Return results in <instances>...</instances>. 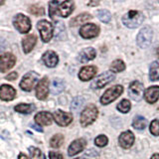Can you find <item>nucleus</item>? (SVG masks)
<instances>
[{
    "instance_id": "nucleus-1",
    "label": "nucleus",
    "mask_w": 159,
    "mask_h": 159,
    "mask_svg": "<svg viewBox=\"0 0 159 159\" xmlns=\"http://www.w3.org/2000/svg\"><path fill=\"white\" fill-rule=\"evenodd\" d=\"M144 20V16L141 12L137 11V10H130L128 11L124 16L122 17V22L126 27L134 29L140 26Z\"/></svg>"
},
{
    "instance_id": "nucleus-2",
    "label": "nucleus",
    "mask_w": 159,
    "mask_h": 159,
    "mask_svg": "<svg viewBox=\"0 0 159 159\" xmlns=\"http://www.w3.org/2000/svg\"><path fill=\"white\" fill-rule=\"evenodd\" d=\"M98 116V111L94 104H89L81 113V124L82 126L87 127L94 122Z\"/></svg>"
},
{
    "instance_id": "nucleus-3",
    "label": "nucleus",
    "mask_w": 159,
    "mask_h": 159,
    "mask_svg": "<svg viewBox=\"0 0 159 159\" xmlns=\"http://www.w3.org/2000/svg\"><path fill=\"white\" fill-rule=\"evenodd\" d=\"M37 28L43 42L48 43L51 41L54 35V27L51 22L47 21V20H41L37 23Z\"/></svg>"
},
{
    "instance_id": "nucleus-4",
    "label": "nucleus",
    "mask_w": 159,
    "mask_h": 159,
    "mask_svg": "<svg viewBox=\"0 0 159 159\" xmlns=\"http://www.w3.org/2000/svg\"><path fill=\"white\" fill-rule=\"evenodd\" d=\"M123 92V88L120 84H117V86H113L111 88H109L107 89L104 93L101 98V103L103 106H107V104L111 103V102L116 101V99L120 96Z\"/></svg>"
},
{
    "instance_id": "nucleus-5",
    "label": "nucleus",
    "mask_w": 159,
    "mask_h": 159,
    "mask_svg": "<svg viewBox=\"0 0 159 159\" xmlns=\"http://www.w3.org/2000/svg\"><path fill=\"white\" fill-rule=\"evenodd\" d=\"M13 25L21 34H26L31 30V21L24 14H17L13 19Z\"/></svg>"
},
{
    "instance_id": "nucleus-6",
    "label": "nucleus",
    "mask_w": 159,
    "mask_h": 159,
    "mask_svg": "<svg viewBox=\"0 0 159 159\" xmlns=\"http://www.w3.org/2000/svg\"><path fill=\"white\" fill-rule=\"evenodd\" d=\"M39 75L35 72H29L22 78L21 82H20V88L24 92H31L35 84L38 82Z\"/></svg>"
},
{
    "instance_id": "nucleus-7",
    "label": "nucleus",
    "mask_w": 159,
    "mask_h": 159,
    "mask_svg": "<svg viewBox=\"0 0 159 159\" xmlns=\"http://www.w3.org/2000/svg\"><path fill=\"white\" fill-rule=\"evenodd\" d=\"M152 36L153 32L151 28L149 27H144L140 30V32L138 33L137 38H136V43L140 48H146L149 46L152 41Z\"/></svg>"
},
{
    "instance_id": "nucleus-8",
    "label": "nucleus",
    "mask_w": 159,
    "mask_h": 159,
    "mask_svg": "<svg viewBox=\"0 0 159 159\" xmlns=\"http://www.w3.org/2000/svg\"><path fill=\"white\" fill-rule=\"evenodd\" d=\"M50 81L48 80L47 77H44L42 80H40L38 84L35 89V93H36V97L40 101H44L46 99L48 94L50 93Z\"/></svg>"
},
{
    "instance_id": "nucleus-9",
    "label": "nucleus",
    "mask_w": 159,
    "mask_h": 159,
    "mask_svg": "<svg viewBox=\"0 0 159 159\" xmlns=\"http://www.w3.org/2000/svg\"><path fill=\"white\" fill-rule=\"evenodd\" d=\"M16 64V57L11 53H4L0 56V73L8 72Z\"/></svg>"
},
{
    "instance_id": "nucleus-10",
    "label": "nucleus",
    "mask_w": 159,
    "mask_h": 159,
    "mask_svg": "<svg viewBox=\"0 0 159 159\" xmlns=\"http://www.w3.org/2000/svg\"><path fill=\"white\" fill-rule=\"evenodd\" d=\"M99 31L101 29L96 24L93 23H89V24H84L82 28L80 29V35L84 38V39H92L98 36Z\"/></svg>"
},
{
    "instance_id": "nucleus-11",
    "label": "nucleus",
    "mask_w": 159,
    "mask_h": 159,
    "mask_svg": "<svg viewBox=\"0 0 159 159\" xmlns=\"http://www.w3.org/2000/svg\"><path fill=\"white\" fill-rule=\"evenodd\" d=\"M53 117L55 121L57 122L60 126H68L70 123L73 121V116L70 112L63 111L61 109H58L54 112Z\"/></svg>"
},
{
    "instance_id": "nucleus-12",
    "label": "nucleus",
    "mask_w": 159,
    "mask_h": 159,
    "mask_svg": "<svg viewBox=\"0 0 159 159\" xmlns=\"http://www.w3.org/2000/svg\"><path fill=\"white\" fill-rule=\"evenodd\" d=\"M128 93H129V97H130L133 101L139 102L143 96V84L138 81L132 82L129 84Z\"/></svg>"
},
{
    "instance_id": "nucleus-13",
    "label": "nucleus",
    "mask_w": 159,
    "mask_h": 159,
    "mask_svg": "<svg viewBox=\"0 0 159 159\" xmlns=\"http://www.w3.org/2000/svg\"><path fill=\"white\" fill-rule=\"evenodd\" d=\"M114 79V74L111 72H104L101 76H98L94 81L92 83L93 89H102L107 84L111 83Z\"/></svg>"
},
{
    "instance_id": "nucleus-14",
    "label": "nucleus",
    "mask_w": 159,
    "mask_h": 159,
    "mask_svg": "<svg viewBox=\"0 0 159 159\" xmlns=\"http://www.w3.org/2000/svg\"><path fill=\"white\" fill-rule=\"evenodd\" d=\"M16 97V89L10 84H4L0 86V99L4 102L13 101Z\"/></svg>"
},
{
    "instance_id": "nucleus-15",
    "label": "nucleus",
    "mask_w": 159,
    "mask_h": 159,
    "mask_svg": "<svg viewBox=\"0 0 159 159\" xmlns=\"http://www.w3.org/2000/svg\"><path fill=\"white\" fill-rule=\"evenodd\" d=\"M86 145H87V142L84 138H79V139H76V140H74L70 144V146L68 148L69 156L77 155L78 153L82 152L84 149V147H86Z\"/></svg>"
},
{
    "instance_id": "nucleus-16",
    "label": "nucleus",
    "mask_w": 159,
    "mask_h": 159,
    "mask_svg": "<svg viewBox=\"0 0 159 159\" xmlns=\"http://www.w3.org/2000/svg\"><path fill=\"white\" fill-rule=\"evenodd\" d=\"M134 134L131 131H124L122 132L118 137V143L122 148L124 149H128L132 146V144L134 143Z\"/></svg>"
},
{
    "instance_id": "nucleus-17",
    "label": "nucleus",
    "mask_w": 159,
    "mask_h": 159,
    "mask_svg": "<svg viewBox=\"0 0 159 159\" xmlns=\"http://www.w3.org/2000/svg\"><path fill=\"white\" fill-rule=\"evenodd\" d=\"M35 122H36L38 125L40 126H46L50 125L53 122V114L51 112L48 111H41L38 112L36 116H35Z\"/></svg>"
},
{
    "instance_id": "nucleus-18",
    "label": "nucleus",
    "mask_w": 159,
    "mask_h": 159,
    "mask_svg": "<svg viewBox=\"0 0 159 159\" xmlns=\"http://www.w3.org/2000/svg\"><path fill=\"white\" fill-rule=\"evenodd\" d=\"M98 72V68L94 66H86L81 69L79 73V78L83 82H88L96 76Z\"/></svg>"
},
{
    "instance_id": "nucleus-19",
    "label": "nucleus",
    "mask_w": 159,
    "mask_h": 159,
    "mask_svg": "<svg viewBox=\"0 0 159 159\" xmlns=\"http://www.w3.org/2000/svg\"><path fill=\"white\" fill-rule=\"evenodd\" d=\"M74 8H75V3L73 1L60 2L57 9V14H59L63 18H66L69 15H71V13L74 11Z\"/></svg>"
},
{
    "instance_id": "nucleus-20",
    "label": "nucleus",
    "mask_w": 159,
    "mask_h": 159,
    "mask_svg": "<svg viewBox=\"0 0 159 159\" xmlns=\"http://www.w3.org/2000/svg\"><path fill=\"white\" fill-rule=\"evenodd\" d=\"M42 61L49 68H55L59 63V57L54 51H47L43 54Z\"/></svg>"
},
{
    "instance_id": "nucleus-21",
    "label": "nucleus",
    "mask_w": 159,
    "mask_h": 159,
    "mask_svg": "<svg viewBox=\"0 0 159 159\" xmlns=\"http://www.w3.org/2000/svg\"><path fill=\"white\" fill-rule=\"evenodd\" d=\"M144 98L148 103H154L158 101L159 98V87L152 86L148 88L144 92Z\"/></svg>"
},
{
    "instance_id": "nucleus-22",
    "label": "nucleus",
    "mask_w": 159,
    "mask_h": 159,
    "mask_svg": "<svg viewBox=\"0 0 159 159\" xmlns=\"http://www.w3.org/2000/svg\"><path fill=\"white\" fill-rule=\"evenodd\" d=\"M37 43V36L34 34L28 35L22 40V47H23V52L25 54H29L30 52L34 49L35 45Z\"/></svg>"
},
{
    "instance_id": "nucleus-23",
    "label": "nucleus",
    "mask_w": 159,
    "mask_h": 159,
    "mask_svg": "<svg viewBox=\"0 0 159 159\" xmlns=\"http://www.w3.org/2000/svg\"><path fill=\"white\" fill-rule=\"evenodd\" d=\"M96 55H97V52L93 48H91V47L86 48L80 53L79 60H80V62H82V63H87L96 58Z\"/></svg>"
},
{
    "instance_id": "nucleus-24",
    "label": "nucleus",
    "mask_w": 159,
    "mask_h": 159,
    "mask_svg": "<svg viewBox=\"0 0 159 159\" xmlns=\"http://www.w3.org/2000/svg\"><path fill=\"white\" fill-rule=\"evenodd\" d=\"M93 18V16L91 14L89 13H82V14H79L78 16H76L75 18H73L71 21H70V26H78V25H81L84 24L88 21H89Z\"/></svg>"
},
{
    "instance_id": "nucleus-25",
    "label": "nucleus",
    "mask_w": 159,
    "mask_h": 159,
    "mask_svg": "<svg viewBox=\"0 0 159 159\" xmlns=\"http://www.w3.org/2000/svg\"><path fill=\"white\" fill-rule=\"evenodd\" d=\"M65 89V83L63 80L60 79H55L52 82L51 89H50V93L53 94H59L61 93Z\"/></svg>"
},
{
    "instance_id": "nucleus-26",
    "label": "nucleus",
    "mask_w": 159,
    "mask_h": 159,
    "mask_svg": "<svg viewBox=\"0 0 159 159\" xmlns=\"http://www.w3.org/2000/svg\"><path fill=\"white\" fill-rule=\"evenodd\" d=\"M149 79L152 82L159 80V61H154L149 68Z\"/></svg>"
},
{
    "instance_id": "nucleus-27",
    "label": "nucleus",
    "mask_w": 159,
    "mask_h": 159,
    "mask_svg": "<svg viewBox=\"0 0 159 159\" xmlns=\"http://www.w3.org/2000/svg\"><path fill=\"white\" fill-rule=\"evenodd\" d=\"M36 108V107L33 103H19L16 107H14L15 111L20 112V113H31L34 111V109Z\"/></svg>"
},
{
    "instance_id": "nucleus-28",
    "label": "nucleus",
    "mask_w": 159,
    "mask_h": 159,
    "mask_svg": "<svg viewBox=\"0 0 159 159\" xmlns=\"http://www.w3.org/2000/svg\"><path fill=\"white\" fill-rule=\"evenodd\" d=\"M132 126L135 129H137V130H143V129L147 126L146 118L143 116H135L132 121Z\"/></svg>"
},
{
    "instance_id": "nucleus-29",
    "label": "nucleus",
    "mask_w": 159,
    "mask_h": 159,
    "mask_svg": "<svg viewBox=\"0 0 159 159\" xmlns=\"http://www.w3.org/2000/svg\"><path fill=\"white\" fill-rule=\"evenodd\" d=\"M64 143V135L61 133L55 134V135L50 139V145L53 148H59L63 145Z\"/></svg>"
},
{
    "instance_id": "nucleus-30",
    "label": "nucleus",
    "mask_w": 159,
    "mask_h": 159,
    "mask_svg": "<svg viewBox=\"0 0 159 159\" xmlns=\"http://www.w3.org/2000/svg\"><path fill=\"white\" fill-rule=\"evenodd\" d=\"M109 69H111V73H120L124 71V69H125V64L121 60H116V61H113L111 63Z\"/></svg>"
},
{
    "instance_id": "nucleus-31",
    "label": "nucleus",
    "mask_w": 159,
    "mask_h": 159,
    "mask_svg": "<svg viewBox=\"0 0 159 159\" xmlns=\"http://www.w3.org/2000/svg\"><path fill=\"white\" fill-rule=\"evenodd\" d=\"M29 12L32 15H35V16H43L45 14V9L43 8V6L39 4H32L29 6Z\"/></svg>"
},
{
    "instance_id": "nucleus-32",
    "label": "nucleus",
    "mask_w": 159,
    "mask_h": 159,
    "mask_svg": "<svg viewBox=\"0 0 159 159\" xmlns=\"http://www.w3.org/2000/svg\"><path fill=\"white\" fill-rule=\"evenodd\" d=\"M84 103V98L83 97H76L71 103V111H80V108L83 107Z\"/></svg>"
},
{
    "instance_id": "nucleus-33",
    "label": "nucleus",
    "mask_w": 159,
    "mask_h": 159,
    "mask_svg": "<svg viewBox=\"0 0 159 159\" xmlns=\"http://www.w3.org/2000/svg\"><path fill=\"white\" fill-rule=\"evenodd\" d=\"M130 107H131V103L128 99H122L116 107L117 111L122 113H127L129 111H130Z\"/></svg>"
},
{
    "instance_id": "nucleus-34",
    "label": "nucleus",
    "mask_w": 159,
    "mask_h": 159,
    "mask_svg": "<svg viewBox=\"0 0 159 159\" xmlns=\"http://www.w3.org/2000/svg\"><path fill=\"white\" fill-rule=\"evenodd\" d=\"M97 14H98V18L103 23H108L109 21H111V12L107 11V10H106V9L98 10Z\"/></svg>"
},
{
    "instance_id": "nucleus-35",
    "label": "nucleus",
    "mask_w": 159,
    "mask_h": 159,
    "mask_svg": "<svg viewBox=\"0 0 159 159\" xmlns=\"http://www.w3.org/2000/svg\"><path fill=\"white\" fill-rule=\"evenodd\" d=\"M94 143H96V145L98 147H104L108 143V138H107V136L102 134V135H98V137H96V139H94Z\"/></svg>"
},
{
    "instance_id": "nucleus-36",
    "label": "nucleus",
    "mask_w": 159,
    "mask_h": 159,
    "mask_svg": "<svg viewBox=\"0 0 159 159\" xmlns=\"http://www.w3.org/2000/svg\"><path fill=\"white\" fill-rule=\"evenodd\" d=\"M59 1H51L49 2V16L51 18H54L55 15L57 14V9L59 6Z\"/></svg>"
},
{
    "instance_id": "nucleus-37",
    "label": "nucleus",
    "mask_w": 159,
    "mask_h": 159,
    "mask_svg": "<svg viewBox=\"0 0 159 159\" xmlns=\"http://www.w3.org/2000/svg\"><path fill=\"white\" fill-rule=\"evenodd\" d=\"M149 128H150V132L153 134V135L158 136L159 135V120H157V119L152 120Z\"/></svg>"
},
{
    "instance_id": "nucleus-38",
    "label": "nucleus",
    "mask_w": 159,
    "mask_h": 159,
    "mask_svg": "<svg viewBox=\"0 0 159 159\" xmlns=\"http://www.w3.org/2000/svg\"><path fill=\"white\" fill-rule=\"evenodd\" d=\"M29 152H30V155H31V157L33 159H40L42 157V152L37 147H30Z\"/></svg>"
},
{
    "instance_id": "nucleus-39",
    "label": "nucleus",
    "mask_w": 159,
    "mask_h": 159,
    "mask_svg": "<svg viewBox=\"0 0 159 159\" xmlns=\"http://www.w3.org/2000/svg\"><path fill=\"white\" fill-rule=\"evenodd\" d=\"M49 157H50V159H64L62 154L60 152H56V151H50Z\"/></svg>"
},
{
    "instance_id": "nucleus-40",
    "label": "nucleus",
    "mask_w": 159,
    "mask_h": 159,
    "mask_svg": "<svg viewBox=\"0 0 159 159\" xmlns=\"http://www.w3.org/2000/svg\"><path fill=\"white\" fill-rule=\"evenodd\" d=\"M18 78V73L17 72H10V74H8L6 77H5V80L7 81H15Z\"/></svg>"
},
{
    "instance_id": "nucleus-41",
    "label": "nucleus",
    "mask_w": 159,
    "mask_h": 159,
    "mask_svg": "<svg viewBox=\"0 0 159 159\" xmlns=\"http://www.w3.org/2000/svg\"><path fill=\"white\" fill-rule=\"evenodd\" d=\"M6 47H7V45H6V42H5V40L0 38V52H1L2 50L6 49Z\"/></svg>"
},
{
    "instance_id": "nucleus-42",
    "label": "nucleus",
    "mask_w": 159,
    "mask_h": 159,
    "mask_svg": "<svg viewBox=\"0 0 159 159\" xmlns=\"http://www.w3.org/2000/svg\"><path fill=\"white\" fill-rule=\"evenodd\" d=\"M31 127L33 129H35V130H37L38 132H43V128L40 127V125H36V124H32Z\"/></svg>"
},
{
    "instance_id": "nucleus-43",
    "label": "nucleus",
    "mask_w": 159,
    "mask_h": 159,
    "mask_svg": "<svg viewBox=\"0 0 159 159\" xmlns=\"http://www.w3.org/2000/svg\"><path fill=\"white\" fill-rule=\"evenodd\" d=\"M18 159H29V158H28V156H26V154L20 153L19 156H18Z\"/></svg>"
},
{
    "instance_id": "nucleus-44",
    "label": "nucleus",
    "mask_w": 159,
    "mask_h": 159,
    "mask_svg": "<svg viewBox=\"0 0 159 159\" xmlns=\"http://www.w3.org/2000/svg\"><path fill=\"white\" fill-rule=\"evenodd\" d=\"M151 159H159V153H156V154H154V155H152Z\"/></svg>"
},
{
    "instance_id": "nucleus-45",
    "label": "nucleus",
    "mask_w": 159,
    "mask_h": 159,
    "mask_svg": "<svg viewBox=\"0 0 159 159\" xmlns=\"http://www.w3.org/2000/svg\"><path fill=\"white\" fill-rule=\"evenodd\" d=\"M98 2H89V5H98Z\"/></svg>"
},
{
    "instance_id": "nucleus-46",
    "label": "nucleus",
    "mask_w": 159,
    "mask_h": 159,
    "mask_svg": "<svg viewBox=\"0 0 159 159\" xmlns=\"http://www.w3.org/2000/svg\"><path fill=\"white\" fill-rule=\"evenodd\" d=\"M156 54H157V56L159 57V48L157 49V51H156Z\"/></svg>"
},
{
    "instance_id": "nucleus-47",
    "label": "nucleus",
    "mask_w": 159,
    "mask_h": 159,
    "mask_svg": "<svg viewBox=\"0 0 159 159\" xmlns=\"http://www.w3.org/2000/svg\"><path fill=\"white\" fill-rule=\"evenodd\" d=\"M2 4H4V1H0V5H2Z\"/></svg>"
},
{
    "instance_id": "nucleus-48",
    "label": "nucleus",
    "mask_w": 159,
    "mask_h": 159,
    "mask_svg": "<svg viewBox=\"0 0 159 159\" xmlns=\"http://www.w3.org/2000/svg\"><path fill=\"white\" fill-rule=\"evenodd\" d=\"M76 159H83V158H76Z\"/></svg>"
},
{
    "instance_id": "nucleus-49",
    "label": "nucleus",
    "mask_w": 159,
    "mask_h": 159,
    "mask_svg": "<svg viewBox=\"0 0 159 159\" xmlns=\"http://www.w3.org/2000/svg\"><path fill=\"white\" fill-rule=\"evenodd\" d=\"M44 159H46V157H44Z\"/></svg>"
}]
</instances>
